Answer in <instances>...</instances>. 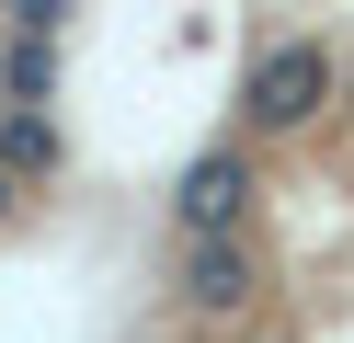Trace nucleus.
I'll return each instance as SVG.
<instances>
[{"mask_svg": "<svg viewBox=\"0 0 354 343\" xmlns=\"http://www.w3.org/2000/svg\"><path fill=\"white\" fill-rule=\"evenodd\" d=\"M0 160H12L24 183H46L57 172V126H46V114H12V126H0Z\"/></svg>", "mask_w": 354, "mask_h": 343, "instance_id": "4", "label": "nucleus"}, {"mask_svg": "<svg viewBox=\"0 0 354 343\" xmlns=\"http://www.w3.org/2000/svg\"><path fill=\"white\" fill-rule=\"evenodd\" d=\"M12 183H24V172H12V160H0V218H12Z\"/></svg>", "mask_w": 354, "mask_h": 343, "instance_id": "6", "label": "nucleus"}, {"mask_svg": "<svg viewBox=\"0 0 354 343\" xmlns=\"http://www.w3.org/2000/svg\"><path fill=\"white\" fill-rule=\"evenodd\" d=\"M240 206H252V160H240V149H206L183 172V229H229Z\"/></svg>", "mask_w": 354, "mask_h": 343, "instance_id": "2", "label": "nucleus"}, {"mask_svg": "<svg viewBox=\"0 0 354 343\" xmlns=\"http://www.w3.org/2000/svg\"><path fill=\"white\" fill-rule=\"evenodd\" d=\"M183 297H194V309H240V297H252V252H240L229 229H194V263H183Z\"/></svg>", "mask_w": 354, "mask_h": 343, "instance_id": "3", "label": "nucleus"}, {"mask_svg": "<svg viewBox=\"0 0 354 343\" xmlns=\"http://www.w3.org/2000/svg\"><path fill=\"white\" fill-rule=\"evenodd\" d=\"M320 103H331V46H274V58L252 69V91H240L252 126H308Z\"/></svg>", "mask_w": 354, "mask_h": 343, "instance_id": "1", "label": "nucleus"}, {"mask_svg": "<svg viewBox=\"0 0 354 343\" xmlns=\"http://www.w3.org/2000/svg\"><path fill=\"white\" fill-rule=\"evenodd\" d=\"M57 12H69V0H12V23H24V35H57Z\"/></svg>", "mask_w": 354, "mask_h": 343, "instance_id": "5", "label": "nucleus"}]
</instances>
